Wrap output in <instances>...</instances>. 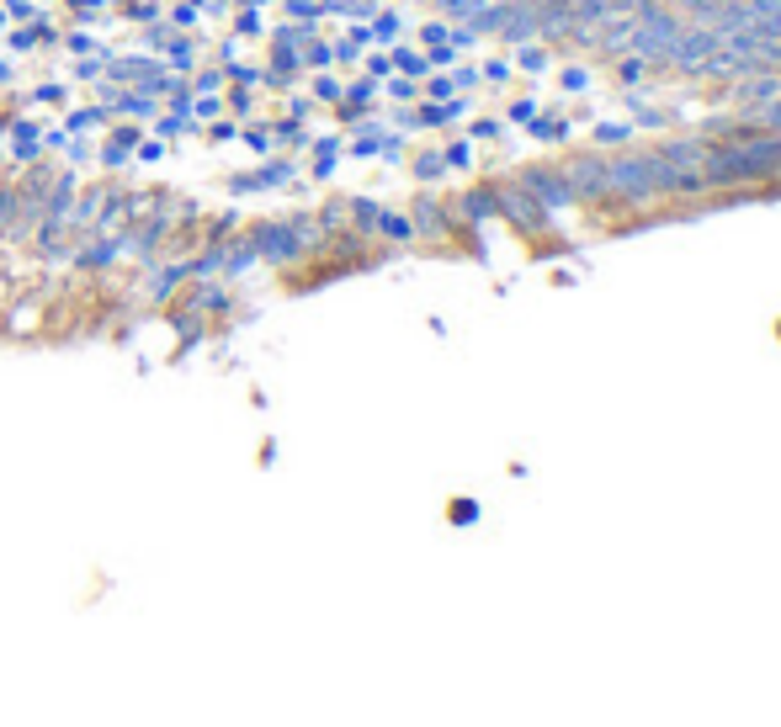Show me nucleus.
<instances>
[{
	"instance_id": "nucleus-30",
	"label": "nucleus",
	"mask_w": 781,
	"mask_h": 727,
	"mask_svg": "<svg viewBox=\"0 0 781 727\" xmlns=\"http://www.w3.org/2000/svg\"><path fill=\"white\" fill-rule=\"evenodd\" d=\"M197 133H202L213 149H229V143H239V122H234L229 112H223V117H213V122H202Z\"/></svg>"
},
{
	"instance_id": "nucleus-3",
	"label": "nucleus",
	"mask_w": 781,
	"mask_h": 727,
	"mask_svg": "<svg viewBox=\"0 0 781 727\" xmlns=\"http://www.w3.org/2000/svg\"><path fill=\"white\" fill-rule=\"evenodd\" d=\"M106 122H112V106L96 101V96H74V101L59 112V128H64L69 138H96V133H106Z\"/></svg>"
},
{
	"instance_id": "nucleus-9",
	"label": "nucleus",
	"mask_w": 781,
	"mask_h": 727,
	"mask_svg": "<svg viewBox=\"0 0 781 727\" xmlns=\"http://www.w3.org/2000/svg\"><path fill=\"white\" fill-rule=\"evenodd\" d=\"M340 159H346V138L340 133H314V143H308V181H330L340 170Z\"/></svg>"
},
{
	"instance_id": "nucleus-20",
	"label": "nucleus",
	"mask_w": 781,
	"mask_h": 727,
	"mask_svg": "<svg viewBox=\"0 0 781 727\" xmlns=\"http://www.w3.org/2000/svg\"><path fill=\"white\" fill-rule=\"evenodd\" d=\"M569 186H580L585 197H601L606 191V159H574L569 165Z\"/></svg>"
},
{
	"instance_id": "nucleus-46",
	"label": "nucleus",
	"mask_w": 781,
	"mask_h": 727,
	"mask_svg": "<svg viewBox=\"0 0 781 727\" xmlns=\"http://www.w3.org/2000/svg\"><path fill=\"white\" fill-rule=\"evenodd\" d=\"M585 85H590L585 64H569V69H564V90H585Z\"/></svg>"
},
{
	"instance_id": "nucleus-22",
	"label": "nucleus",
	"mask_w": 781,
	"mask_h": 727,
	"mask_svg": "<svg viewBox=\"0 0 781 727\" xmlns=\"http://www.w3.org/2000/svg\"><path fill=\"white\" fill-rule=\"evenodd\" d=\"M388 58H394V74H410V80L431 74V58H426L420 48H410V43H394V48H388Z\"/></svg>"
},
{
	"instance_id": "nucleus-48",
	"label": "nucleus",
	"mask_w": 781,
	"mask_h": 727,
	"mask_svg": "<svg viewBox=\"0 0 781 727\" xmlns=\"http://www.w3.org/2000/svg\"><path fill=\"white\" fill-rule=\"evenodd\" d=\"M532 117H537V106H532V101H516V106H511V122H532Z\"/></svg>"
},
{
	"instance_id": "nucleus-26",
	"label": "nucleus",
	"mask_w": 781,
	"mask_h": 727,
	"mask_svg": "<svg viewBox=\"0 0 781 727\" xmlns=\"http://www.w3.org/2000/svg\"><path fill=\"white\" fill-rule=\"evenodd\" d=\"M527 186H532L548 207H564V202H569V186H564L558 175H548V170H527Z\"/></svg>"
},
{
	"instance_id": "nucleus-15",
	"label": "nucleus",
	"mask_w": 781,
	"mask_h": 727,
	"mask_svg": "<svg viewBox=\"0 0 781 727\" xmlns=\"http://www.w3.org/2000/svg\"><path fill=\"white\" fill-rule=\"evenodd\" d=\"M367 37H372V48H394V43H404V16H399L394 5H378L372 21H367Z\"/></svg>"
},
{
	"instance_id": "nucleus-27",
	"label": "nucleus",
	"mask_w": 781,
	"mask_h": 727,
	"mask_svg": "<svg viewBox=\"0 0 781 727\" xmlns=\"http://www.w3.org/2000/svg\"><path fill=\"white\" fill-rule=\"evenodd\" d=\"M165 27L170 32H202V11L191 0H165Z\"/></svg>"
},
{
	"instance_id": "nucleus-36",
	"label": "nucleus",
	"mask_w": 781,
	"mask_h": 727,
	"mask_svg": "<svg viewBox=\"0 0 781 727\" xmlns=\"http://www.w3.org/2000/svg\"><path fill=\"white\" fill-rule=\"evenodd\" d=\"M362 74H372V80H388V74H394V58H388V48H378V53H362Z\"/></svg>"
},
{
	"instance_id": "nucleus-14",
	"label": "nucleus",
	"mask_w": 781,
	"mask_h": 727,
	"mask_svg": "<svg viewBox=\"0 0 781 727\" xmlns=\"http://www.w3.org/2000/svg\"><path fill=\"white\" fill-rule=\"evenodd\" d=\"M239 149H245L250 159H271V154H277L271 117H250V122H239Z\"/></svg>"
},
{
	"instance_id": "nucleus-23",
	"label": "nucleus",
	"mask_w": 781,
	"mask_h": 727,
	"mask_svg": "<svg viewBox=\"0 0 781 727\" xmlns=\"http://www.w3.org/2000/svg\"><path fill=\"white\" fill-rule=\"evenodd\" d=\"M245 53H250V48H245L234 32H213V37H207V58H213V64H223V69H229V64H239Z\"/></svg>"
},
{
	"instance_id": "nucleus-42",
	"label": "nucleus",
	"mask_w": 781,
	"mask_h": 727,
	"mask_svg": "<svg viewBox=\"0 0 781 727\" xmlns=\"http://www.w3.org/2000/svg\"><path fill=\"white\" fill-rule=\"evenodd\" d=\"M479 80H489V85H505V80H511V64H505V58H489V64H479Z\"/></svg>"
},
{
	"instance_id": "nucleus-8",
	"label": "nucleus",
	"mask_w": 781,
	"mask_h": 727,
	"mask_svg": "<svg viewBox=\"0 0 781 727\" xmlns=\"http://www.w3.org/2000/svg\"><path fill=\"white\" fill-rule=\"evenodd\" d=\"M106 106H112V117H122V122H144L149 128V117L165 106L154 90H138V85H117L112 96H106Z\"/></svg>"
},
{
	"instance_id": "nucleus-17",
	"label": "nucleus",
	"mask_w": 781,
	"mask_h": 727,
	"mask_svg": "<svg viewBox=\"0 0 781 727\" xmlns=\"http://www.w3.org/2000/svg\"><path fill=\"white\" fill-rule=\"evenodd\" d=\"M372 234L388 239V244H410V239H415V223H410V213H399V207H378Z\"/></svg>"
},
{
	"instance_id": "nucleus-31",
	"label": "nucleus",
	"mask_w": 781,
	"mask_h": 727,
	"mask_svg": "<svg viewBox=\"0 0 781 727\" xmlns=\"http://www.w3.org/2000/svg\"><path fill=\"white\" fill-rule=\"evenodd\" d=\"M410 170H415V181H426V186H436V181L447 175V159H441V149H420V154L410 159Z\"/></svg>"
},
{
	"instance_id": "nucleus-10",
	"label": "nucleus",
	"mask_w": 781,
	"mask_h": 727,
	"mask_svg": "<svg viewBox=\"0 0 781 727\" xmlns=\"http://www.w3.org/2000/svg\"><path fill=\"white\" fill-rule=\"evenodd\" d=\"M59 48L69 53V58H106L117 43H106L96 27H85V21H74V27H64V37H59Z\"/></svg>"
},
{
	"instance_id": "nucleus-21",
	"label": "nucleus",
	"mask_w": 781,
	"mask_h": 727,
	"mask_svg": "<svg viewBox=\"0 0 781 727\" xmlns=\"http://www.w3.org/2000/svg\"><path fill=\"white\" fill-rule=\"evenodd\" d=\"M777 96H781V80H777V74H755V69H750V80L739 85V101H745V106H761V112H766Z\"/></svg>"
},
{
	"instance_id": "nucleus-49",
	"label": "nucleus",
	"mask_w": 781,
	"mask_h": 727,
	"mask_svg": "<svg viewBox=\"0 0 781 727\" xmlns=\"http://www.w3.org/2000/svg\"><path fill=\"white\" fill-rule=\"evenodd\" d=\"M473 138H500V122H473Z\"/></svg>"
},
{
	"instance_id": "nucleus-13",
	"label": "nucleus",
	"mask_w": 781,
	"mask_h": 727,
	"mask_svg": "<svg viewBox=\"0 0 781 727\" xmlns=\"http://www.w3.org/2000/svg\"><path fill=\"white\" fill-rule=\"evenodd\" d=\"M223 112H229L234 122L271 117V112H266V90H250V85H223Z\"/></svg>"
},
{
	"instance_id": "nucleus-28",
	"label": "nucleus",
	"mask_w": 781,
	"mask_h": 727,
	"mask_svg": "<svg viewBox=\"0 0 781 727\" xmlns=\"http://www.w3.org/2000/svg\"><path fill=\"white\" fill-rule=\"evenodd\" d=\"M101 74H106V58H69V69H64V80H69L74 90H90Z\"/></svg>"
},
{
	"instance_id": "nucleus-18",
	"label": "nucleus",
	"mask_w": 781,
	"mask_h": 727,
	"mask_svg": "<svg viewBox=\"0 0 781 727\" xmlns=\"http://www.w3.org/2000/svg\"><path fill=\"white\" fill-rule=\"evenodd\" d=\"M186 85H191V96H223L229 69H223V64H213V58H202V64L186 74Z\"/></svg>"
},
{
	"instance_id": "nucleus-34",
	"label": "nucleus",
	"mask_w": 781,
	"mask_h": 727,
	"mask_svg": "<svg viewBox=\"0 0 781 727\" xmlns=\"http://www.w3.org/2000/svg\"><path fill=\"white\" fill-rule=\"evenodd\" d=\"M415 37H420V48H441V43H452V27L447 21H420Z\"/></svg>"
},
{
	"instance_id": "nucleus-29",
	"label": "nucleus",
	"mask_w": 781,
	"mask_h": 727,
	"mask_svg": "<svg viewBox=\"0 0 781 727\" xmlns=\"http://www.w3.org/2000/svg\"><path fill=\"white\" fill-rule=\"evenodd\" d=\"M229 85H250V90H266V64L255 53H245L239 64H229Z\"/></svg>"
},
{
	"instance_id": "nucleus-45",
	"label": "nucleus",
	"mask_w": 781,
	"mask_h": 727,
	"mask_svg": "<svg viewBox=\"0 0 781 727\" xmlns=\"http://www.w3.org/2000/svg\"><path fill=\"white\" fill-rule=\"evenodd\" d=\"M628 133H633L628 122H601V128H596V138H601V143H628Z\"/></svg>"
},
{
	"instance_id": "nucleus-12",
	"label": "nucleus",
	"mask_w": 781,
	"mask_h": 727,
	"mask_svg": "<svg viewBox=\"0 0 781 727\" xmlns=\"http://www.w3.org/2000/svg\"><path fill=\"white\" fill-rule=\"evenodd\" d=\"M223 32H234L245 48H261L266 32H271V21H266V11H255V5H234L229 21H223Z\"/></svg>"
},
{
	"instance_id": "nucleus-50",
	"label": "nucleus",
	"mask_w": 781,
	"mask_h": 727,
	"mask_svg": "<svg viewBox=\"0 0 781 727\" xmlns=\"http://www.w3.org/2000/svg\"><path fill=\"white\" fill-rule=\"evenodd\" d=\"M255 457H261V468H271V462H277V441H261V452H255Z\"/></svg>"
},
{
	"instance_id": "nucleus-47",
	"label": "nucleus",
	"mask_w": 781,
	"mask_h": 727,
	"mask_svg": "<svg viewBox=\"0 0 781 727\" xmlns=\"http://www.w3.org/2000/svg\"><path fill=\"white\" fill-rule=\"evenodd\" d=\"M761 117H766V128H771V133L781 138V96L771 101V106H766V112H761Z\"/></svg>"
},
{
	"instance_id": "nucleus-4",
	"label": "nucleus",
	"mask_w": 781,
	"mask_h": 727,
	"mask_svg": "<svg viewBox=\"0 0 781 727\" xmlns=\"http://www.w3.org/2000/svg\"><path fill=\"white\" fill-rule=\"evenodd\" d=\"M207 37H213V27H202V32H170V43L160 48L165 69H170V74H191V69L207 58Z\"/></svg>"
},
{
	"instance_id": "nucleus-5",
	"label": "nucleus",
	"mask_w": 781,
	"mask_h": 727,
	"mask_svg": "<svg viewBox=\"0 0 781 727\" xmlns=\"http://www.w3.org/2000/svg\"><path fill=\"white\" fill-rule=\"evenodd\" d=\"M606 186H617V191H628L633 202H644V197H654V181H649V154H617V159H606Z\"/></svg>"
},
{
	"instance_id": "nucleus-43",
	"label": "nucleus",
	"mask_w": 781,
	"mask_h": 727,
	"mask_svg": "<svg viewBox=\"0 0 781 727\" xmlns=\"http://www.w3.org/2000/svg\"><path fill=\"white\" fill-rule=\"evenodd\" d=\"M617 74H622V85H638V80H644V53H633V58H617Z\"/></svg>"
},
{
	"instance_id": "nucleus-38",
	"label": "nucleus",
	"mask_w": 781,
	"mask_h": 727,
	"mask_svg": "<svg viewBox=\"0 0 781 727\" xmlns=\"http://www.w3.org/2000/svg\"><path fill=\"white\" fill-rule=\"evenodd\" d=\"M64 143H69V133L59 128V117H48V122H43V154H48V159H59V149H64Z\"/></svg>"
},
{
	"instance_id": "nucleus-24",
	"label": "nucleus",
	"mask_w": 781,
	"mask_h": 727,
	"mask_svg": "<svg viewBox=\"0 0 781 727\" xmlns=\"http://www.w3.org/2000/svg\"><path fill=\"white\" fill-rule=\"evenodd\" d=\"M303 85H308V96H314L319 106H335V101H340V90H346V80H340L335 69H319V74H308Z\"/></svg>"
},
{
	"instance_id": "nucleus-2",
	"label": "nucleus",
	"mask_w": 781,
	"mask_h": 727,
	"mask_svg": "<svg viewBox=\"0 0 781 727\" xmlns=\"http://www.w3.org/2000/svg\"><path fill=\"white\" fill-rule=\"evenodd\" d=\"M718 48H723V37H718L713 21H707V27H681V32H676V48H670V64H676L681 74H697Z\"/></svg>"
},
{
	"instance_id": "nucleus-52",
	"label": "nucleus",
	"mask_w": 781,
	"mask_h": 727,
	"mask_svg": "<svg viewBox=\"0 0 781 727\" xmlns=\"http://www.w3.org/2000/svg\"><path fill=\"white\" fill-rule=\"evenodd\" d=\"M37 5H48V11H59V5H64V0H37Z\"/></svg>"
},
{
	"instance_id": "nucleus-40",
	"label": "nucleus",
	"mask_w": 781,
	"mask_h": 727,
	"mask_svg": "<svg viewBox=\"0 0 781 727\" xmlns=\"http://www.w3.org/2000/svg\"><path fill=\"white\" fill-rule=\"evenodd\" d=\"M516 69L543 74V69H548V48H521V53H516Z\"/></svg>"
},
{
	"instance_id": "nucleus-25",
	"label": "nucleus",
	"mask_w": 781,
	"mask_h": 727,
	"mask_svg": "<svg viewBox=\"0 0 781 727\" xmlns=\"http://www.w3.org/2000/svg\"><path fill=\"white\" fill-rule=\"evenodd\" d=\"M170 154H181V143H165V138H154V133H144V138L133 143V165H165Z\"/></svg>"
},
{
	"instance_id": "nucleus-16",
	"label": "nucleus",
	"mask_w": 781,
	"mask_h": 727,
	"mask_svg": "<svg viewBox=\"0 0 781 727\" xmlns=\"http://www.w3.org/2000/svg\"><path fill=\"white\" fill-rule=\"evenodd\" d=\"M298 53H303V69H308V74H319V69H335V43H330V32H324V27H319V32H308Z\"/></svg>"
},
{
	"instance_id": "nucleus-11",
	"label": "nucleus",
	"mask_w": 781,
	"mask_h": 727,
	"mask_svg": "<svg viewBox=\"0 0 781 727\" xmlns=\"http://www.w3.org/2000/svg\"><path fill=\"white\" fill-rule=\"evenodd\" d=\"M271 133H277V154H308L314 143V122L287 117V112H271Z\"/></svg>"
},
{
	"instance_id": "nucleus-39",
	"label": "nucleus",
	"mask_w": 781,
	"mask_h": 727,
	"mask_svg": "<svg viewBox=\"0 0 781 727\" xmlns=\"http://www.w3.org/2000/svg\"><path fill=\"white\" fill-rule=\"evenodd\" d=\"M489 0H436V11L441 16H457V21H468V16H479Z\"/></svg>"
},
{
	"instance_id": "nucleus-19",
	"label": "nucleus",
	"mask_w": 781,
	"mask_h": 727,
	"mask_svg": "<svg viewBox=\"0 0 781 727\" xmlns=\"http://www.w3.org/2000/svg\"><path fill=\"white\" fill-rule=\"evenodd\" d=\"M59 165L74 170V175H96V138H69L59 149Z\"/></svg>"
},
{
	"instance_id": "nucleus-51",
	"label": "nucleus",
	"mask_w": 781,
	"mask_h": 727,
	"mask_svg": "<svg viewBox=\"0 0 781 727\" xmlns=\"http://www.w3.org/2000/svg\"><path fill=\"white\" fill-rule=\"evenodd\" d=\"M5 27H11V16H5V5H0V37H5Z\"/></svg>"
},
{
	"instance_id": "nucleus-37",
	"label": "nucleus",
	"mask_w": 781,
	"mask_h": 727,
	"mask_svg": "<svg viewBox=\"0 0 781 727\" xmlns=\"http://www.w3.org/2000/svg\"><path fill=\"white\" fill-rule=\"evenodd\" d=\"M191 117H197V128L213 122V117H223V96H191Z\"/></svg>"
},
{
	"instance_id": "nucleus-35",
	"label": "nucleus",
	"mask_w": 781,
	"mask_h": 727,
	"mask_svg": "<svg viewBox=\"0 0 781 727\" xmlns=\"http://www.w3.org/2000/svg\"><path fill=\"white\" fill-rule=\"evenodd\" d=\"M383 96L399 101V106H410V101H415V80H410V74H388V80H383Z\"/></svg>"
},
{
	"instance_id": "nucleus-1",
	"label": "nucleus",
	"mask_w": 781,
	"mask_h": 727,
	"mask_svg": "<svg viewBox=\"0 0 781 727\" xmlns=\"http://www.w3.org/2000/svg\"><path fill=\"white\" fill-rule=\"evenodd\" d=\"M676 32H681V21L676 16H665V11H638L633 16V43L628 48H638L644 58H670V48H676Z\"/></svg>"
},
{
	"instance_id": "nucleus-33",
	"label": "nucleus",
	"mask_w": 781,
	"mask_h": 727,
	"mask_svg": "<svg viewBox=\"0 0 781 727\" xmlns=\"http://www.w3.org/2000/svg\"><path fill=\"white\" fill-rule=\"evenodd\" d=\"M441 159H447V170H468V165H473V138H452V143L441 149Z\"/></svg>"
},
{
	"instance_id": "nucleus-6",
	"label": "nucleus",
	"mask_w": 781,
	"mask_h": 727,
	"mask_svg": "<svg viewBox=\"0 0 781 727\" xmlns=\"http://www.w3.org/2000/svg\"><path fill=\"white\" fill-rule=\"evenodd\" d=\"M69 101H74V85H69L64 74H43V80H32V85L21 90V106H32V112H48V117H59Z\"/></svg>"
},
{
	"instance_id": "nucleus-32",
	"label": "nucleus",
	"mask_w": 781,
	"mask_h": 727,
	"mask_svg": "<svg viewBox=\"0 0 781 727\" xmlns=\"http://www.w3.org/2000/svg\"><path fill=\"white\" fill-rule=\"evenodd\" d=\"M223 197H229V202H250V197H261V191H255L250 170H229V175H223Z\"/></svg>"
},
{
	"instance_id": "nucleus-41",
	"label": "nucleus",
	"mask_w": 781,
	"mask_h": 727,
	"mask_svg": "<svg viewBox=\"0 0 781 727\" xmlns=\"http://www.w3.org/2000/svg\"><path fill=\"white\" fill-rule=\"evenodd\" d=\"M16 85H21V58H11L0 48V90H16Z\"/></svg>"
},
{
	"instance_id": "nucleus-7",
	"label": "nucleus",
	"mask_w": 781,
	"mask_h": 727,
	"mask_svg": "<svg viewBox=\"0 0 781 727\" xmlns=\"http://www.w3.org/2000/svg\"><path fill=\"white\" fill-rule=\"evenodd\" d=\"M303 175V159L298 154H271V159H250V181L255 191H287L293 181Z\"/></svg>"
},
{
	"instance_id": "nucleus-44",
	"label": "nucleus",
	"mask_w": 781,
	"mask_h": 727,
	"mask_svg": "<svg viewBox=\"0 0 781 727\" xmlns=\"http://www.w3.org/2000/svg\"><path fill=\"white\" fill-rule=\"evenodd\" d=\"M426 96H431V101H452V96H457V85H452L447 74H436V80H426Z\"/></svg>"
}]
</instances>
